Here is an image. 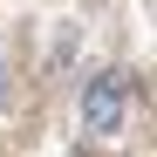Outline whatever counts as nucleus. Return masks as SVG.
<instances>
[{"instance_id":"nucleus-1","label":"nucleus","mask_w":157,"mask_h":157,"mask_svg":"<svg viewBox=\"0 0 157 157\" xmlns=\"http://www.w3.org/2000/svg\"><path fill=\"white\" fill-rule=\"evenodd\" d=\"M116 123H123V82L116 75H96L82 89V130L89 137H116Z\"/></svg>"}]
</instances>
